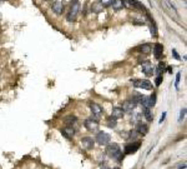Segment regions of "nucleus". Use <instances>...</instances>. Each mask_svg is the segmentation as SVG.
Instances as JSON below:
<instances>
[{"label":"nucleus","mask_w":187,"mask_h":169,"mask_svg":"<svg viewBox=\"0 0 187 169\" xmlns=\"http://www.w3.org/2000/svg\"><path fill=\"white\" fill-rule=\"evenodd\" d=\"M106 154L111 158V159H114V160H116V162H121L122 157H124V155H122V153H121L120 145L116 144V143H112V144L107 145Z\"/></svg>","instance_id":"f257e3e1"},{"label":"nucleus","mask_w":187,"mask_h":169,"mask_svg":"<svg viewBox=\"0 0 187 169\" xmlns=\"http://www.w3.org/2000/svg\"><path fill=\"white\" fill-rule=\"evenodd\" d=\"M79 12H80V3H79V1L71 3V6H70L69 13H67L66 19L69 20V21H75V19H76Z\"/></svg>","instance_id":"f03ea898"},{"label":"nucleus","mask_w":187,"mask_h":169,"mask_svg":"<svg viewBox=\"0 0 187 169\" xmlns=\"http://www.w3.org/2000/svg\"><path fill=\"white\" fill-rule=\"evenodd\" d=\"M95 140L99 143L100 145H107L110 143V140H111V136L105 132H99L98 134H96Z\"/></svg>","instance_id":"7ed1b4c3"},{"label":"nucleus","mask_w":187,"mask_h":169,"mask_svg":"<svg viewBox=\"0 0 187 169\" xmlns=\"http://www.w3.org/2000/svg\"><path fill=\"white\" fill-rule=\"evenodd\" d=\"M85 128L87 129L89 132H98V129H99L98 120L92 119V118H90V119H86L85 120Z\"/></svg>","instance_id":"20e7f679"},{"label":"nucleus","mask_w":187,"mask_h":169,"mask_svg":"<svg viewBox=\"0 0 187 169\" xmlns=\"http://www.w3.org/2000/svg\"><path fill=\"white\" fill-rule=\"evenodd\" d=\"M89 105H90V109H91V111H92V114H94V117H95V118H100L102 115L104 110H102V107L100 105V104L91 102Z\"/></svg>","instance_id":"39448f33"},{"label":"nucleus","mask_w":187,"mask_h":169,"mask_svg":"<svg viewBox=\"0 0 187 169\" xmlns=\"http://www.w3.org/2000/svg\"><path fill=\"white\" fill-rule=\"evenodd\" d=\"M132 84L136 88H142L145 90H151L152 89V84L149 80H132Z\"/></svg>","instance_id":"423d86ee"},{"label":"nucleus","mask_w":187,"mask_h":169,"mask_svg":"<svg viewBox=\"0 0 187 169\" xmlns=\"http://www.w3.org/2000/svg\"><path fill=\"white\" fill-rule=\"evenodd\" d=\"M51 8H52L54 13L60 15V14H63V12H64V1L63 0H54Z\"/></svg>","instance_id":"0eeeda50"},{"label":"nucleus","mask_w":187,"mask_h":169,"mask_svg":"<svg viewBox=\"0 0 187 169\" xmlns=\"http://www.w3.org/2000/svg\"><path fill=\"white\" fill-rule=\"evenodd\" d=\"M94 143H95V140H94L91 136H85V138L81 139V147H82V149H85V150L92 149Z\"/></svg>","instance_id":"6e6552de"},{"label":"nucleus","mask_w":187,"mask_h":169,"mask_svg":"<svg viewBox=\"0 0 187 169\" xmlns=\"http://www.w3.org/2000/svg\"><path fill=\"white\" fill-rule=\"evenodd\" d=\"M140 145H141V143L140 142H132L130 144L125 145V154H131V153H135L137 152L140 149Z\"/></svg>","instance_id":"1a4fd4ad"},{"label":"nucleus","mask_w":187,"mask_h":169,"mask_svg":"<svg viewBox=\"0 0 187 169\" xmlns=\"http://www.w3.org/2000/svg\"><path fill=\"white\" fill-rule=\"evenodd\" d=\"M135 108H136V104L132 100H126V102H124V104H122L121 109L124 110V113H132L135 110Z\"/></svg>","instance_id":"9d476101"},{"label":"nucleus","mask_w":187,"mask_h":169,"mask_svg":"<svg viewBox=\"0 0 187 169\" xmlns=\"http://www.w3.org/2000/svg\"><path fill=\"white\" fill-rule=\"evenodd\" d=\"M142 71L147 77H151V75L153 74V65L150 62H145L142 64Z\"/></svg>","instance_id":"9b49d317"},{"label":"nucleus","mask_w":187,"mask_h":169,"mask_svg":"<svg viewBox=\"0 0 187 169\" xmlns=\"http://www.w3.org/2000/svg\"><path fill=\"white\" fill-rule=\"evenodd\" d=\"M136 132L141 135H146L147 133H149V125L146 123H137V125H136Z\"/></svg>","instance_id":"f8f14e48"},{"label":"nucleus","mask_w":187,"mask_h":169,"mask_svg":"<svg viewBox=\"0 0 187 169\" xmlns=\"http://www.w3.org/2000/svg\"><path fill=\"white\" fill-rule=\"evenodd\" d=\"M63 134L66 136V138H73V136L75 135V129L73 125H66V127L63 128Z\"/></svg>","instance_id":"ddd939ff"},{"label":"nucleus","mask_w":187,"mask_h":169,"mask_svg":"<svg viewBox=\"0 0 187 169\" xmlns=\"http://www.w3.org/2000/svg\"><path fill=\"white\" fill-rule=\"evenodd\" d=\"M162 54H163V46L161 45V44H155L153 46V55H155V58L156 59H161V56H162Z\"/></svg>","instance_id":"4468645a"},{"label":"nucleus","mask_w":187,"mask_h":169,"mask_svg":"<svg viewBox=\"0 0 187 169\" xmlns=\"http://www.w3.org/2000/svg\"><path fill=\"white\" fill-rule=\"evenodd\" d=\"M124 110L121 109V108H118V107H115L114 109H112V113H111V117L115 118V119H120V118L124 117Z\"/></svg>","instance_id":"2eb2a0df"},{"label":"nucleus","mask_w":187,"mask_h":169,"mask_svg":"<svg viewBox=\"0 0 187 169\" xmlns=\"http://www.w3.org/2000/svg\"><path fill=\"white\" fill-rule=\"evenodd\" d=\"M111 6H112L114 10L118 12V10H121L122 8H124V3H122V0H112V3H111Z\"/></svg>","instance_id":"dca6fc26"},{"label":"nucleus","mask_w":187,"mask_h":169,"mask_svg":"<svg viewBox=\"0 0 187 169\" xmlns=\"http://www.w3.org/2000/svg\"><path fill=\"white\" fill-rule=\"evenodd\" d=\"M142 111H143V115H145L147 121H151L153 119V115H152V113H151L150 108H142Z\"/></svg>","instance_id":"f3484780"},{"label":"nucleus","mask_w":187,"mask_h":169,"mask_svg":"<svg viewBox=\"0 0 187 169\" xmlns=\"http://www.w3.org/2000/svg\"><path fill=\"white\" fill-rule=\"evenodd\" d=\"M137 134H139V133L136 132V130H130V132H127L126 140H130V142H135V139L137 138Z\"/></svg>","instance_id":"a211bd4d"},{"label":"nucleus","mask_w":187,"mask_h":169,"mask_svg":"<svg viewBox=\"0 0 187 169\" xmlns=\"http://www.w3.org/2000/svg\"><path fill=\"white\" fill-rule=\"evenodd\" d=\"M106 125L109 128H116L117 119H115V118H112V117H109V118H107V120H106Z\"/></svg>","instance_id":"6ab92c4d"},{"label":"nucleus","mask_w":187,"mask_h":169,"mask_svg":"<svg viewBox=\"0 0 187 169\" xmlns=\"http://www.w3.org/2000/svg\"><path fill=\"white\" fill-rule=\"evenodd\" d=\"M139 50L143 54H150L151 53V44H143L139 48Z\"/></svg>","instance_id":"aec40b11"},{"label":"nucleus","mask_w":187,"mask_h":169,"mask_svg":"<svg viewBox=\"0 0 187 169\" xmlns=\"http://www.w3.org/2000/svg\"><path fill=\"white\" fill-rule=\"evenodd\" d=\"M140 104H142V108H151V104H150V99H149V96L142 95V98H141V102H140Z\"/></svg>","instance_id":"412c9836"},{"label":"nucleus","mask_w":187,"mask_h":169,"mask_svg":"<svg viewBox=\"0 0 187 169\" xmlns=\"http://www.w3.org/2000/svg\"><path fill=\"white\" fill-rule=\"evenodd\" d=\"M163 71H165V64L160 63L159 65H157V69H156V75H157V77H162Z\"/></svg>","instance_id":"4be33fe9"},{"label":"nucleus","mask_w":187,"mask_h":169,"mask_svg":"<svg viewBox=\"0 0 187 169\" xmlns=\"http://www.w3.org/2000/svg\"><path fill=\"white\" fill-rule=\"evenodd\" d=\"M76 120H77V119H76V117H73V115H69V117H66V118H65V123H66L67 125H73Z\"/></svg>","instance_id":"5701e85b"},{"label":"nucleus","mask_w":187,"mask_h":169,"mask_svg":"<svg viewBox=\"0 0 187 169\" xmlns=\"http://www.w3.org/2000/svg\"><path fill=\"white\" fill-rule=\"evenodd\" d=\"M141 98H142L141 94H139V93H135L131 100H132V102H134L135 104H140V102H141Z\"/></svg>","instance_id":"b1692460"},{"label":"nucleus","mask_w":187,"mask_h":169,"mask_svg":"<svg viewBox=\"0 0 187 169\" xmlns=\"http://www.w3.org/2000/svg\"><path fill=\"white\" fill-rule=\"evenodd\" d=\"M122 3H124V6H126V8H134V0H122Z\"/></svg>","instance_id":"393cba45"},{"label":"nucleus","mask_w":187,"mask_h":169,"mask_svg":"<svg viewBox=\"0 0 187 169\" xmlns=\"http://www.w3.org/2000/svg\"><path fill=\"white\" fill-rule=\"evenodd\" d=\"M149 99H150V104H151V108H152V107L155 105V103H156V95H155V94H152V95H151Z\"/></svg>","instance_id":"a878e982"},{"label":"nucleus","mask_w":187,"mask_h":169,"mask_svg":"<svg viewBox=\"0 0 187 169\" xmlns=\"http://www.w3.org/2000/svg\"><path fill=\"white\" fill-rule=\"evenodd\" d=\"M100 1H101L102 6H110L111 3H112V0H100Z\"/></svg>","instance_id":"bb28decb"},{"label":"nucleus","mask_w":187,"mask_h":169,"mask_svg":"<svg viewBox=\"0 0 187 169\" xmlns=\"http://www.w3.org/2000/svg\"><path fill=\"white\" fill-rule=\"evenodd\" d=\"M185 115H186V108H183V109L181 110V113H180V118H178V120L181 121L183 118H185Z\"/></svg>","instance_id":"cd10ccee"},{"label":"nucleus","mask_w":187,"mask_h":169,"mask_svg":"<svg viewBox=\"0 0 187 169\" xmlns=\"http://www.w3.org/2000/svg\"><path fill=\"white\" fill-rule=\"evenodd\" d=\"M180 79H181V73H177V75H176V88H178Z\"/></svg>","instance_id":"c85d7f7f"},{"label":"nucleus","mask_w":187,"mask_h":169,"mask_svg":"<svg viewBox=\"0 0 187 169\" xmlns=\"http://www.w3.org/2000/svg\"><path fill=\"white\" fill-rule=\"evenodd\" d=\"M161 81H162V77H157L156 80H155V83H156V85H160Z\"/></svg>","instance_id":"c756f323"},{"label":"nucleus","mask_w":187,"mask_h":169,"mask_svg":"<svg viewBox=\"0 0 187 169\" xmlns=\"http://www.w3.org/2000/svg\"><path fill=\"white\" fill-rule=\"evenodd\" d=\"M172 53H174V56H175V58L176 59H177V60H181V58H180V55H178V54H177V52H176V50L174 49V50H172Z\"/></svg>","instance_id":"7c9ffc66"},{"label":"nucleus","mask_w":187,"mask_h":169,"mask_svg":"<svg viewBox=\"0 0 187 169\" xmlns=\"http://www.w3.org/2000/svg\"><path fill=\"white\" fill-rule=\"evenodd\" d=\"M165 118H166V113H163V114H162V117L160 118V124H161V123H162V121L165 120Z\"/></svg>","instance_id":"2f4dec72"},{"label":"nucleus","mask_w":187,"mask_h":169,"mask_svg":"<svg viewBox=\"0 0 187 169\" xmlns=\"http://www.w3.org/2000/svg\"><path fill=\"white\" fill-rule=\"evenodd\" d=\"M177 168H183V169H185V168H186V164H185V163H183V164H178Z\"/></svg>","instance_id":"473e14b6"},{"label":"nucleus","mask_w":187,"mask_h":169,"mask_svg":"<svg viewBox=\"0 0 187 169\" xmlns=\"http://www.w3.org/2000/svg\"><path fill=\"white\" fill-rule=\"evenodd\" d=\"M64 1H66V3H75V1H77V0H64Z\"/></svg>","instance_id":"72a5a7b5"},{"label":"nucleus","mask_w":187,"mask_h":169,"mask_svg":"<svg viewBox=\"0 0 187 169\" xmlns=\"http://www.w3.org/2000/svg\"><path fill=\"white\" fill-rule=\"evenodd\" d=\"M101 169H109V168H107V167H104V168H101Z\"/></svg>","instance_id":"f704fd0d"},{"label":"nucleus","mask_w":187,"mask_h":169,"mask_svg":"<svg viewBox=\"0 0 187 169\" xmlns=\"http://www.w3.org/2000/svg\"><path fill=\"white\" fill-rule=\"evenodd\" d=\"M46 1H50V0H46Z\"/></svg>","instance_id":"c9c22d12"},{"label":"nucleus","mask_w":187,"mask_h":169,"mask_svg":"<svg viewBox=\"0 0 187 169\" xmlns=\"http://www.w3.org/2000/svg\"><path fill=\"white\" fill-rule=\"evenodd\" d=\"M1 1H3V0H0V3H1Z\"/></svg>","instance_id":"e433bc0d"},{"label":"nucleus","mask_w":187,"mask_h":169,"mask_svg":"<svg viewBox=\"0 0 187 169\" xmlns=\"http://www.w3.org/2000/svg\"><path fill=\"white\" fill-rule=\"evenodd\" d=\"M115 169H118V168H115Z\"/></svg>","instance_id":"4c0bfd02"}]
</instances>
